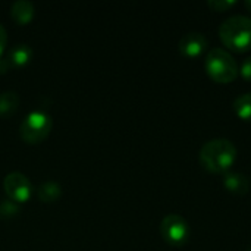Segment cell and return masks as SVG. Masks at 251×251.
I'll use <instances>...</instances> for the list:
<instances>
[{
    "label": "cell",
    "instance_id": "cell-3",
    "mask_svg": "<svg viewBox=\"0 0 251 251\" xmlns=\"http://www.w3.org/2000/svg\"><path fill=\"white\" fill-rule=\"evenodd\" d=\"M238 62L235 57L222 47L207 50L204 57V68L207 75L221 84L232 82L238 76Z\"/></svg>",
    "mask_w": 251,
    "mask_h": 251
},
{
    "label": "cell",
    "instance_id": "cell-1",
    "mask_svg": "<svg viewBox=\"0 0 251 251\" xmlns=\"http://www.w3.org/2000/svg\"><path fill=\"white\" fill-rule=\"evenodd\" d=\"M238 156L235 144L228 138H212L206 141L199 153V160L212 174H225L235 163Z\"/></svg>",
    "mask_w": 251,
    "mask_h": 251
},
{
    "label": "cell",
    "instance_id": "cell-12",
    "mask_svg": "<svg viewBox=\"0 0 251 251\" xmlns=\"http://www.w3.org/2000/svg\"><path fill=\"white\" fill-rule=\"evenodd\" d=\"M19 106V96L13 90H6L0 93V116L9 118L12 116Z\"/></svg>",
    "mask_w": 251,
    "mask_h": 251
},
{
    "label": "cell",
    "instance_id": "cell-6",
    "mask_svg": "<svg viewBox=\"0 0 251 251\" xmlns=\"http://www.w3.org/2000/svg\"><path fill=\"white\" fill-rule=\"evenodd\" d=\"M3 188L7 194V199L16 203L28 201L35 193L29 178L19 171H12L3 178Z\"/></svg>",
    "mask_w": 251,
    "mask_h": 251
},
{
    "label": "cell",
    "instance_id": "cell-9",
    "mask_svg": "<svg viewBox=\"0 0 251 251\" xmlns=\"http://www.w3.org/2000/svg\"><path fill=\"white\" fill-rule=\"evenodd\" d=\"M34 15H35V6L31 0H15L10 6V16L19 25H25L31 22Z\"/></svg>",
    "mask_w": 251,
    "mask_h": 251
},
{
    "label": "cell",
    "instance_id": "cell-17",
    "mask_svg": "<svg viewBox=\"0 0 251 251\" xmlns=\"http://www.w3.org/2000/svg\"><path fill=\"white\" fill-rule=\"evenodd\" d=\"M6 44H7V31L3 26V24H0V56L3 54L6 49Z\"/></svg>",
    "mask_w": 251,
    "mask_h": 251
},
{
    "label": "cell",
    "instance_id": "cell-2",
    "mask_svg": "<svg viewBox=\"0 0 251 251\" xmlns=\"http://www.w3.org/2000/svg\"><path fill=\"white\" fill-rule=\"evenodd\" d=\"M222 43L235 51H247L251 49V18L246 15H232L219 26Z\"/></svg>",
    "mask_w": 251,
    "mask_h": 251
},
{
    "label": "cell",
    "instance_id": "cell-7",
    "mask_svg": "<svg viewBox=\"0 0 251 251\" xmlns=\"http://www.w3.org/2000/svg\"><path fill=\"white\" fill-rule=\"evenodd\" d=\"M207 47H209L207 37L199 31L187 32L185 35L181 37V40L178 43V49H179L181 54H184L185 57H190V59H196V57L204 54Z\"/></svg>",
    "mask_w": 251,
    "mask_h": 251
},
{
    "label": "cell",
    "instance_id": "cell-14",
    "mask_svg": "<svg viewBox=\"0 0 251 251\" xmlns=\"http://www.w3.org/2000/svg\"><path fill=\"white\" fill-rule=\"evenodd\" d=\"M19 212V207L16 204V201L10 200V199H3L0 201V216L1 218H10L13 215H16Z\"/></svg>",
    "mask_w": 251,
    "mask_h": 251
},
{
    "label": "cell",
    "instance_id": "cell-8",
    "mask_svg": "<svg viewBox=\"0 0 251 251\" xmlns=\"http://www.w3.org/2000/svg\"><path fill=\"white\" fill-rule=\"evenodd\" d=\"M222 182H224V187L228 191H231L234 194H238V196H244L250 190V181L241 172L228 171V172L222 174Z\"/></svg>",
    "mask_w": 251,
    "mask_h": 251
},
{
    "label": "cell",
    "instance_id": "cell-10",
    "mask_svg": "<svg viewBox=\"0 0 251 251\" xmlns=\"http://www.w3.org/2000/svg\"><path fill=\"white\" fill-rule=\"evenodd\" d=\"M32 49L29 44L26 43H18L15 46H12L9 49V53H7V59L10 62L12 66H24L26 65L31 57H32Z\"/></svg>",
    "mask_w": 251,
    "mask_h": 251
},
{
    "label": "cell",
    "instance_id": "cell-4",
    "mask_svg": "<svg viewBox=\"0 0 251 251\" xmlns=\"http://www.w3.org/2000/svg\"><path fill=\"white\" fill-rule=\"evenodd\" d=\"M51 116L44 110L29 112L19 125V135L24 141L35 144L43 141L51 131Z\"/></svg>",
    "mask_w": 251,
    "mask_h": 251
},
{
    "label": "cell",
    "instance_id": "cell-11",
    "mask_svg": "<svg viewBox=\"0 0 251 251\" xmlns=\"http://www.w3.org/2000/svg\"><path fill=\"white\" fill-rule=\"evenodd\" d=\"M35 194L38 200H41L43 203H53L60 199L62 185L56 181H44L37 187Z\"/></svg>",
    "mask_w": 251,
    "mask_h": 251
},
{
    "label": "cell",
    "instance_id": "cell-15",
    "mask_svg": "<svg viewBox=\"0 0 251 251\" xmlns=\"http://www.w3.org/2000/svg\"><path fill=\"white\" fill-rule=\"evenodd\" d=\"M237 4V0H209L207 6L216 12H225L228 9H232Z\"/></svg>",
    "mask_w": 251,
    "mask_h": 251
},
{
    "label": "cell",
    "instance_id": "cell-19",
    "mask_svg": "<svg viewBox=\"0 0 251 251\" xmlns=\"http://www.w3.org/2000/svg\"><path fill=\"white\" fill-rule=\"evenodd\" d=\"M244 6H246V7H247V9L251 12V0H247V1L244 3Z\"/></svg>",
    "mask_w": 251,
    "mask_h": 251
},
{
    "label": "cell",
    "instance_id": "cell-20",
    "mask_svg": "<svg viewBox=\"0 0 251 251\" xmlns=\"http://www.w3.org/2000/svg\"><path fill=\"white\" fill-rule=\"evenodd\" d=\"M249 251H251V247H250V249H249Z\"/></svg>",
    "mask_w": 251,
    "mask_h": 251
},
{
    "label": "cell",
    "instance_id": "cell-13",
    "mask_svg": "<svg viewBox=\"0 0 251 251\" xmlns=\"http://www.w3.org/2000/svg\"><path fill=\"white\" fill-rule=\"evenodd\" d=\"M234 110L241 119L251 122V91L240 94L234 100Z\"/></svg>",
    "mask_w": 251,
    "mask_h": 251
},
{
    "label": "cell",
    "instance_id": "cell-16",
    "mask_svg": "<svg viewBox=\"0 0 251 251\" xmlns=\"http://www.w3.org/2000/svg\"><path fill=\"white\" fill-rule=\"evenodd\" d=\"M238 75H241L246 81H251V56L243 59L241 65L238 66Z\"/></svg>",
    "mask_w": 251,
    "mask_h": 251
},
{
    "label": "cell",
    "instance_id": "cell-18",
    "mask_svg": "<svg viewBox=\"0 0 251 251\" xmlns=\"http://www.w3.org/2000/svg\"><path fill=\"white\" fill-rule=\"evenodd\" d=\"M10 66H12V65H10V62H9V59H7V57H3V54H1V56H0V72H6Z\"/></svg>",
    "mask_w": 251,
    "mask_h": 251
},
{
    "label": "cell",
    "instance_id": "cell-5",
    "mask_svg": "<svg viewBox=\"0 0 251 251\" xmlns=\"http://www.w3.org/2000/svg\"><path fill=\"white\" fill-rule=\"evenodd\" d=\"M191 234V228L187 219L178 213L166 215L160 222V235L162 238L174 247L184 246Z\"/></svg>",
    "mask_w": 251,
    "mask_h": 251
}]
</instances>
